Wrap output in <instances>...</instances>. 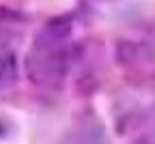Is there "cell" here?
<instances>
[{
	"mask_svg": "<svg viewBox=\"0 0 155 144\" xmlns=\"http://www.w3.org/2000/svg\"><path fill=\"white\" fill-rule=\"evenodd\" d=\"M17 77V58L11 52H5L0 56V86L13 84Z\"/></svg>",
	"mask_w": 155,
	"mask_h": 144,
	"instance_id": "obj_4",
	"label": "cell"
},
{
	"mask_svg": "<svg viewBox=\"0 0 155 144\" xmlns=\"http://www.w3.org/2000/svg\"><path fill=\"white\" fill-rule=\"evenodd\" d=\"M56 41L43 39L30 50L28 58H26V71L28 77L39 84H48L58 77H63L65 73V54L58 50Z\"/></svg>",
	"mask_w": 155,
	"mask_h": 144,
	"instance_id": "obj_1",
	"label": "cell"
},
{
	"mask_svg": "<svg viewBox=\"0 0 155 144\" xmlns=\"http://www.w3.org/2000/svg\"><path fill=\"white\" fill-rule=\"evenodd\" d=\"M69 34H71V17H67V15L50 19L48 26H45V39L56 41V43L63 41V39H67Z\"/></svg>",
	"mask_w": 155,
	"mask_h": 144,
	"instance_id": "obj_2",
	"label": "cell"
},
{
	"mask_svg": "<svg viewBox=\"0 0 155 144\" xmlns=\"http://www.w3.org/2000/svg\"><path fill=\"white\" fill-rule=\"evenodd\" d=\"M75 140H78V144H104L106 142V136H104L101 125L97 120H93V125L84 123V125L78 129Z\"/></svg>",
	"mask_w": 155,
	"mask_h": 144,
	"instance_id": "obj_3",
	"label": "cell"
},
{
	"mask_svg": "<svg viewBox=\"0 0 155 144\" xmlns=\"http://www.w3.org/2000/svg\"><path fill=\"white\" fill-rule=\"evenodd\" d=\"M7 133V129H5V125H2V120H0V138H2Z\"/></svg>",
	"mask_w": 155,
	"mask_h": 144,
	"instance_id": "obj_5",
	"label": "cell"
}]
</instances>
